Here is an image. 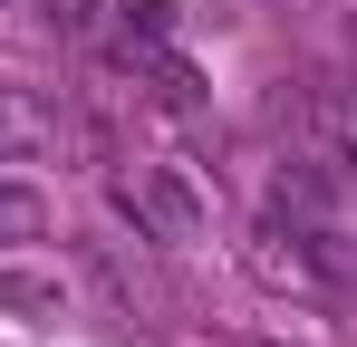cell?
I'll use <instances>...</instances> for the list:
<instances>
[{
  "label": "cell",
  "instance_id": "3",
  "mask_svg": "<svg viewBox=\"0 0 357 347\" xmlns=\"http://www.w3.org/2000/svg\"><path fill=\"white\" fill-rule=\"evenodd\" d=\"M338 183H348V193H357V145H338Z\"/></svg>",
  "mask_w": 357,
  "mask_h": 347
},
{
  "label": "cell",
  "instance_id": "1",
  "mask_svg": "<svg viewBox=\"0 0 357 347\" xmlns=\"http://www.w3.org/2000/svg\"><path fill=\"white\" fill-rule=\"evenodd\" d=\"M135 193H145V213H155L165 241H203V193H193L174 164H145V174H135Z\"/></svg>",
  "mask_w": 357,
  "mask_h": 347
},
{
  "label": "cell",
  "instance_id": "2",
  "mask_svg": "<svg viewBox=\"0 0 357 347\" xmlns=\"http://www.w3.org/2000/svg\"><path fill=\"white\" fill-rule=\"evenodd\" d=\"M39 222H49V203H39L29 183H0V241H29Z\"/></svg>",
  "mask_w": 357,
  "mask_h": 347
}]
</instances>
